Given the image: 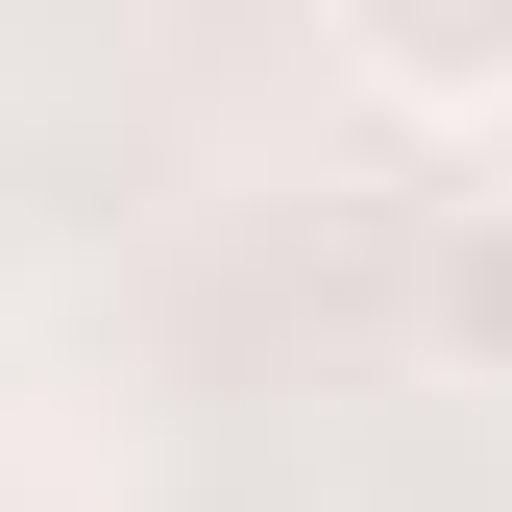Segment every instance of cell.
Listing matches in <instances>:
<instances>
[{"instance_id": "cell-1", "label": "cell", "mask_w": 512, "mask_h": 512, "mask_svg": "<svg viewBox=\"0 0 512 512\" xmlns=\"http://www.w3.org/2000/svg\"><path fill=\"white\" fill-rule=\"evenodd\" d=\"M342 74L391 122H512V0H391V25H342Z\"/></svg>"}, {"instance_id": "cell-2", "label": "cell", "mask_w": 512, "mask_h": 512, "mask_svg": "<svg viewBox=\"0 0 512 512\" xmlns=\"http://www.w3.org/2000/svg\"><path fill=\"white\" fill-rule=\"evenodd\" d=\"M415 342L464 366V391H512V171L439 196V244H415Z\"/></svg>"}]
</instances>
